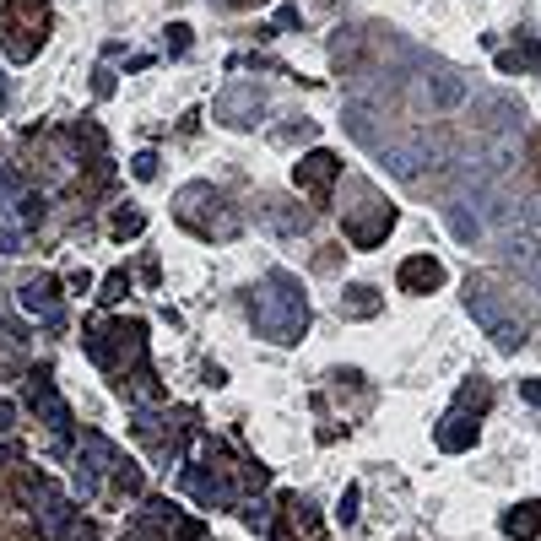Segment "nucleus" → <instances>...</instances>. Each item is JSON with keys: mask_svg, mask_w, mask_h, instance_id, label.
<instances>
[{"mask_svg": "<svg viewBox=\"0 0 541 541\" xmlns=\"http://www.w3.org/2000/svg\"><path fill=\"white\" fill-rule=\"evenodd\" d=\"M244 309L255 314V331L271 336L276 347H293V341H303V331H309V298H303V287L287 271L260 276L244 293Z\"/></svg>", "mask_w": 541, "mask_h": 541, "instance_id": "f257e3e1", "label": "nucleus"}, {"mask_svg": "<svg viewBox=\"0 0 541 541\" xmlns=\"http://www.w3.org/2000/svg\"><path fill=\"white\" fill-rule=\"evenodd\" d=\"M466 303L477 309V320L487 325V336L498 341L504 352L525 347L531 341V314H525V298L504 287L498 276H471L466 282Z\"/></svg>", "mask_w": 541, "mask_h": 541, "instance_id": "f03ea898", "label": "nucleus"}, {"mask_svg": "<svg viewBox=\"0 0 541 541\" xmlns=\"http://www.w3.org/2000/svg\"><path fill=\"white\" fill-rule=\"evenodd\" d=\"M87 352L103 368V379H120L125 368H136L147 358V325L141 320H120V314H92L87 320Z\"/></svg>", "mask_w": 541, "mask_h": 541, "instance_id": "7ed1b4c3", "label": "nucleus"}, {"mask_svg": "<svg viewBox=\"0 0 541 541\" xmlns=\"http://www.w3.org/2000/svg\"><path fill=\"white\" fill-rule=\"evenodd\" d=\"M49 33H55V6L49 0H6L0 6V49H6L11 65H28Z\"/></svg>", "mask_w": 541, "mask_h": 541, "instance_id": "20e7f679", "label": "nucleus"}, {"mask_svg": "<svg viewBox=\"0 0 541 541\" xmlns=\"http://www.w3.org/2000/svg\"><path fill=\"white\" fill-rule=\"evenodd\" d=\"M174 217H179V228H190L195 239H211V244L239 233V211L228 206V195L217 184H184L174 195Z\"/></svg>", "mask_w": 541, "mask_h": 541, "instance_id": "39448f33", "label": "nucleus"}, {"mask_svg": "<svg viewBox=\"0 0 541 541\" xmlns=\"http://www.w3.org/2000/svg\"><path fill=\"white\" fill-rule=\"evenodd\" d=\"M341 228H347V244L379 249L390 239V228H395V201H390V195H379L368 179H358V184H352V195H347V217H341Z\"/></svg>", "mask_w": 541, "mask_h": 541, "instance_id": "423d86ee", "label": "nucleus"}, {"mask_svg": "<svg viewBox=\"0 0 541 541\" xmlns=\"http://www.w3.org/2000/svg\"><path fill=\"white\" fill-rule=\"evenodd\" d=\"M406 98H412V109L417 114H455L460 103H466V82H460V71H450V65H439V60H428V65H417V76L406 82Z\"/></svg>", "mask_w": 541, "mask_h": 541, "instance_id": "0eeeda50", "label": "nucleus"}, {"mask_svg": "<svg viewBox=\"0 0 541 541\" xmlns=\"http://www.w3.org/2000/svg\"><path fill=\"white\" fill-rule=\"evenodd\" d=\"M125 541H206L201 536V520H184L179 504L168 498H147L125 525Z\"/></svg>", "mask_w": 541, "mask_h": 541, "instance_id": "6e6552de", "label": "nucleus"}, {"mask_svg": "<svg viewBox=\"0 0 541 541\" xmlns=\"http://www.w3.org/2000/svg\"><path fill=\"white\" fill-rule=\"evenodd\" d=\"M266 109H271V98H266L260 82H228V92L211 103V114H217L228 130H255L260 120H266Z\"/></svg>", "mask_w": 541, "mask_h": 541, "instance_id": "1a4fd4ad", "label": "nucleus"}, {"mask_svg": "<svg viewBox=\"0 0 541 541\" xmlns=\"http://www.w3.org/2000/svg\"><path fill=\"white\" fill-rule=\"evenodd\" d=\"M336 179H341V157H336V152H325V147H320V152H309V157H303V163L293 168V184H298V190L314 201V211H325V206H331Z\"/></svg>", "mask_w": 541, "mask_h": 541, "instance_id": "9d476101", "label": "nucleus"}, {"mask_svg": "<svg viewBox=\"0 0 541 541\" xmlns=\"http://www.w3.org/2000/svg\"><path fill=\"white\" fill-rule=\"evenodd\" d=\"M60 293H65V282H55V271H44V276H33V282H22V309L38 314V320L49 325V331H60L65 325V309H60Z\"/></svg>", "mask_w": 541, "mask_h": 541, "instance_id": "9b49d317", "label": "nucleus"}, {"mask_svg": "<svg viewBox=\"0 0 541 541\" xmlns=\"http://www.w3.org/2000/svg\"><path fill=\"white\" fill-rule=\"evenodd\" d=\"M276 514H282V525H276L282 536H293V541H320V509H314L309 493H282V498H276Z\"/></svg>", "mask_w": 541, "mask_h": 541, "instance_id": "f8f14e48", "label": "nucleus"}, {"mask_svg": "<svg viewBox=\"0 0 541 541\" xmlns=\"http://www.w3.org/2000/svg\"><path fill=\"white\" fill-rule=\"evenodd\" d=\"M114 460H120V450H114L103 433H87L82 450H76V482H82V487H103V482H109Z\"/></svg>", "mask_w": 541, "mask_h": 541, "instance_id": "ddd939ff", "label": "nucleus"}, {"mask_svg": "<svg viewBox=\"0 0 541 541\" xmlns=\"http://www.w3.org/2000/svg\"><path fill=\"white\" fill-rule=\"evenodd\" d=\"M395 282H401V293L428 298V293H439V287H444V266L433 255H406L401 266H395Z\"/></svg>", "mask_w": 541, "mask_h": 541, "instance_id": "4468645a", "label": "nucleus"}, {"mask_svg": "<svg viewBox=\"0 0 541 541\" xmlns=\"http://www.w3.org/2000/svg\"><path fill=\"white\" fill-rule=\"evenodd\" d=\"M109 385L120 390L125 401H141V406H163V401H168V395H163V379L152 374V363H147V358H141L136 368H125L120 379H109Z\"/></svg>", "mask_w": 541, "mask_h": 541, "instance_id": "2eb2a0df", "label": "nucleus"}, {"mask_svg": "<svg viewBox=\"0 0 541 541\" xmlns=\"http://www.w3.org/2000/svg\"><path fill=\"white\" fill-rule=\"evenodd\" d=\"M260 211H266V222H276V233H287V239H298V233L314 222V211L303 201H287V195H266Z\"/></svg>", "mask_w": 541, "mask_h": 541, "instance_id": "dca6fc26", "label": "nucleus"}, {"mask_svg": "<svg viewBox=\"0 0 541 541\" xmlns=\"http://www.w3.org/2000/svg\"><path fill=\"white\" fill-rule=\"evenodd\" d=\"M477 428H482V417H471V412H450L439 422V444L444 450H455V455H466L471 444H477Z\"/></svg>", "mask_w": 541, "mask_h": 541, "instance_id": "f3484780", "label": "nucleus"}, {"mask_svg": "<svg viewBox=\"0 0 541 541\" xmlns=\"http://www.w3.org/2000/svg\"><path fill=\"white\" fill-rule=\"evenodd\" d=\"M504 531L514 541H541V498H525V504L504 509Z\"/></svg>", "mask_w": 541, "mask_h": 541, "instance_id": "a211bd4d", "label": "nucleus"}, {"mask_svg": "<svg viewBox=\"0 0 541 541\" xmlns=\"http://www.w3.org/2000/svg\"><path fill=\"white\" fill-rule=\"evenodd\" d=\"M103 487H109V493H120V498H136L141 487H147V471H141L130 455H120V460L109 466V482H103Z\"/></svg>", "mask_w": 541, "mask_h": 541, "instance_id": "6ab92c4d", "label": "nucleus"}, {"mask_svg": "<svg viewBox=\"0 0 541 541\" xmlns=\"http://www.w3.org/2000/svg\"><path fill=\"white\" fill-rule=\"evenodd\" d=\"M141 228H147V211L141 206H114L109 211V239H120V244H130V239H141Z\"/></svg>", "mask_w": 541, "mask_h": 541, "instance_id": "aec40b11", "label": "nucleus"}, {"mask_svg": "<svg viewBox=\"0 0 541 541\" xmlns=\"http://www.w3.org/2000/svg\"><path fill=\"white\" fill-rule=\"evenodd\" d=\"M444 222H450V233L460 244H477V233H482V217L471 211L466 201H444Z\"/></svg>", "mask_w": 541, "mask_h": 541, "instance_id": "412c9836", "label": "nucleus"}, {"mask_svg": "<svg viewBox=\"0 0 541 541\" xmlns=\"http://www.w3.org/2000/svg\"><path fill=\"white\" fill-rule=\"evenodd\" d=\"M504 260H509V266H525V271H531L536 260H541V239H536L531 228L509 233V239H504Z\"/></svg>", "mask_w": 541, "mask_h": 541, "instance_id": "4be33fe9", "label": "nucleus"}, {"mask_svg": "<svg viewBox=\"0 0 541 541\" xmlns=\"http://www.w3.org/2000/svg\"><path fill=\"white\" fill-rule=\"evenodd\" d=\"M331 65H336L341 76H347L352 65H363V33H352V28L336 33V38H331Z\"/></svg>", "mask_w": 541, "mask_h": 541, "instance_id": "5701e85b", "label": "nucleus"}, {"mask_svg": "<svg viewBox=\"0 0 541 541\" xmlns=\"http://www.w3.org/2000/svg\"><path fill=\"white\" fill-rule=\"evenodd\" d=\"M341 303H347V314H358V320H374V314L385 309V298H379L368 282H352L347 293H341Z\"/></svg>", "mask_w": 541, "mask_h": 541, "instance_id": "b1692460", "label": "nucleus"}, {"mask_svg": "<svg viewBox=\"0 0 541 541\" xmlns=\"http://www.w3.org/2000/svg\"><path fill=\"white\" fill-rule=\"evenodd\" d=\"M487 406H493V385H487V379H466V385H460V395H455V412L482 417Z\"/></svg>", "mask_w": 541, "mask_h": 541, "instance_id": "393cba45", "label": "nucleus"}, {"mask_svg": "<svg viewBox=\"0 0 541 541\" xmlns=\"http://www.w3.org/2000/svg\"><path fill=\"white\" fill-rule=\"evenodd\" d=\"M498 71H541V44H509L504 55H498Z\"/></svg>", "mask_w": 541, "mask_h": 541, "instance_id": "a878e982", "label": "nucleus"}, {"mask_svg": "<svg viewBox=\"0 0 541 541\" xmlns=\"http://www.w3.org/2000/svg\"><path fill=\"white\" fill-rule=\"evenodd\" d=\"M125 293H130V266L103 276V287H98V309H114V303H120Z\"/></svg>", "mask_w": 541, "mask_h": 541, "instance_id": "bb28decb", "label": "nucleus"}, {"mask_svg": "<svg viewBox=\"0 0 541 541\" xmlns=\"http://www.w3.org/2000/svg\"><path fill=\"white\" fill-rule=\"evenodd\" d=\"M22 347H28V325L0 309V352H22Z\"/></svg>", "mask_w": 541, "mask_h": 541, "instance_id": "cd10ccee", "label": "nucleus"}, {"mask_svg": "<svg viewBox=\"0 0 541 541\" xmlns=\"http://www.w3.org/2000/svg\"><path fill=\"white\" fill-rule=\"evenodd\" d=\"M320 130H314V120H287V125H276L271 130V141H314Z\"/></svg>", "mask_w": 541, "mask_h": 541, "instance_id": "c85d7f7f", "label": "nucleus"}, {"mask_svg": "<svg viewBox=\"0 0 541 541\" xmlns=\"http://www.w3.org/2000/svg\"><path fill=\"white\" fill-rule=\"evenodd\" d=\"M168 49H174V55H190V44H195V33L190 28H184V22H168Z\"/></svg>", "mask_w": 541, "mask_h": 541, "instance_id": "c756f323", "label": "nucleus"}, {"mask_svg": "<svg viewBox=\"0 0 541 541\" xmlns=\"http://www.w3.org/2000/svg\"><path fill=\"white\" fill-rule=\"evenodd\" d=\"M65 541H98V525H92L87 514H76V520H71V531H65Z\"/></svg>", "mask_w": 541, "mask_h": 541, "instance_id": "7c9ffc66", "label": "nucleus"}, {"mask_svg": "<svg viewBox=\"0 0 541 541\" xmlns=\"http://www.w3.org/2000/svg\"><path fill=\"white\" fill-rule=\"evenodd\" d=\"M130 174H136V179H152V174H157V152H141L136 163H130Z\"/></svg>", "mask_w": 541, "mask_h": 541, "instance_id": "2f4dec72", "label": "nucleus"}, {"mask_svg": "<svg viewBox=\"0 0 541 541\" xmlns=\"http://www.w3.org/2000/svg\"><path fill=\"white\" fill-rule=\"evenodd\" d=\"M17 460H22V444H17V439H11V444H0V477H6V471L17 466Z\"/></svg>", "mask_w": 541, "mask_h": 541, "instance_id": "473e14b6", "label": "nucleus"}, {"mask_svg": "<svg viewBox=\"0 0 541 541\" xmlns=\"http://www.w3.org/2000/svg\"><path fill=\"white\" fill-rule=\"evenodd\" d=\"M314 266H320V271H336V266H341V249H336V244H325L320 255H314Z\"/></svg>", "mask_w": 541, "mask_h": 541, "instance_id": "72a5a7b5", "label": "nucleus"}, {"mask_svg": "<svg viewBox=\"0 0 541 541\" xmlns=\"http://www.w3.org/2000/svg\"><path fill=\"white\" fill-rule=\"evenodd\" d=\"M130 271H141V282L157 287V255H141V266H130Z\"/></svg>", "mask_w": 541, "mask_h": 541, "instance_id": "f704fd0d", "label": "nucleus"}, {"mask_svg": "<svg viewBox=\"0 0 541 541\" xmlns=\"http://www.w3.org/2000/svg\"><path fill=\"white\" fill-rule=\"evenodd\" d=\"M525 157H531V174L541 179V130H536L531 141H525Z\"/></svg>", "mask_w": 541, "mask_h": 541, "instance_id": "c9c22d12", "label": "nucleus"}, {"mask_svg": "<svg viewBox=\"0 0 541 541\" xmlns=\"http://www.w3.org/2000/svg\"><path fill=\"white\" fill-rule=\"evenodd\" d=\"M92 92H98V98H103V92H114V71H109V65H103V71H92Z\"/></svg>", "mask_w": 541, "mask_h": 541, "instance_id": "e433bc0d", "label": "nucleus"}, {"mask_svg": "<svg viewBox=\"0 0 541 541\" xmlns=\"http://www.w3.org/2000/svg\"><path fill=\"white\" fill-rule=\"evenodd\" d=\"M341 520H358V487H347V498H341Z\"/></svg>", "mask_w": 541, "mask_h": 541, "instance_id": "4c0bfd02", "label": "nucleus"}, {"mask_svg": "<svg viewBox=\"0 0 541 541\" xmlns=\"http://www.w3.org/2000/svg\"><path fill=\"white\" fill-rule=\"evenodd\" d=\"M520 395H525L531 406H541V379H525V385H520Z\"/></svg>", "mask_w": 541, "mask_h": 541, "instance_id": "58836bf2", "label": "nucleus"}, {"mask_svg": "<svg viewBox=\"0 0 541 541\" xmlns=\"http://www.w3.org/2000/svg\"><path fill=\"white\" fill-rule=\"evenodd\" d=\"M11 422H17V406H11V401H0V433H6Z\"/></svg>", "mask_w": 541, "mask_h": 541, "instance_id": "ea45409f", "label": "nucleus"}, {"mask_svg": "<svg viewBox=\"0 0 541 541\" xmlns=\"http://www.w3.org/2000/svg\"><path fill=\"white\" fill-rule=\"evenodd\" d=\"M525 217H531V228H541V201H531V206H525Z\"/></svg>", "mask_w": 541, "mask_h": 541, "instance_id": "a19ab883", "label": "nucleus"}, {"mask_svg": "<svg viewBox=\"0 0 541 541\" xmlns=\"http://www.w3.org/2000/svg\"><path fill=\"white\" fill-rule=\"evenodd\" d=\"M228 11H249V6H260V0H222Z\"/></svg>", "mask_w": 541, "mask_h": 541, "instance_id": "79ce46f5", "label": "nucleus"}, {"mask_svg": "<svg viewBox=\"0 0 541 541\" xmlns=\"http://www.w3.org/2000/svg\"><path fill=\"white\" fill-rule=\"evenodd\" d=\"M0 103H11V92H6V76H0Z\"/></svg>", "mask_w": 541, "mask_h": 541, "instance_id": "37998d69", "label": "nucleus"}]
</instances>
